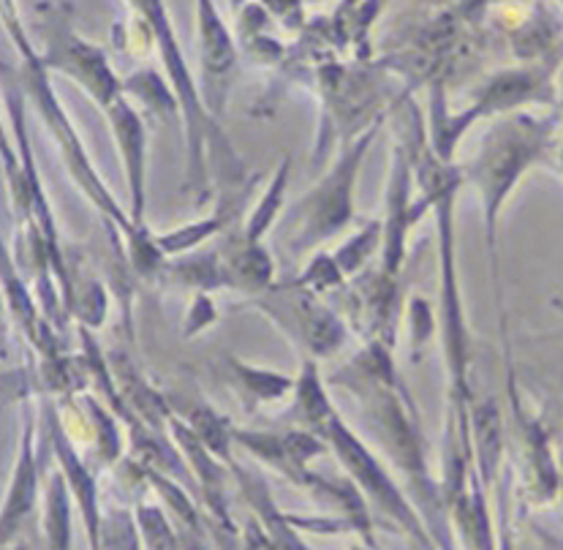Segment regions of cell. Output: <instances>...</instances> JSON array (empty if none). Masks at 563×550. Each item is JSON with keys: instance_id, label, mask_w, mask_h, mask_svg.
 Here are the masks:
<instances>
[{"instance_id": "1", "label": "cell", "mask_w": 563, "mask_h": 550, "mask_svg": "<svg viewBox=\"0 0 563 550\" xmlns=\"http://www.w3.org/2000/svg\"><path fill=\"white\" fill-rule=\"evenodd\" d=\"M332 385L346 389L360 406L367 431L382 447L384 458L406 480V494L422 515L435 548L455 542L450 509L441 483L430 472L428 444L419 428V411L409 389L398 376L393 346L382 341H365L357 354L332 374Z\"/></svg>"}, {"instance_id": "2", "label": "cell", "mask_w": 563, "mask_h": 550, "mask_svg": "<svg viewBox=\"0 0 563 550\" xmlns=\"http://www.w3.org/2000/svg\"><path fill=\"white\" fill-rule=\"evenodd\" d=\"M563 136V114H539L531 110L501 114L487 123L474 156L461 166L463 186L476 191L485 227V245L490 251L493 275L498 280V221L526 175L555 158Z\"/></svg>"}, {"instance_id": "3", "label": "cell", "mask_w": 563, "mask_h": 550, "mask_svg": "<svg viewBox=\"0 0 563 550\" xmlns=\"http://www.w3.org/2000/svg\"><path fill=\"white\" fill-rule=\"evenodd\" d=\"M384 118L343 142L324 175L295 202L284 221V245L289 254H313L335 234L357 221V180L367 153L376 145Z\"/></svg>"}, {"instance_id": "4", "label": "cell", "mask_w": 563, "mask_h": 550, "mask_svg": "<svg viewBox=\"0 0 563 550\" xmlns=\"http://www.w3.org/2000/svg\"><path fill=\"white\" fill-rule=\"evenodd\" d=\"M463 186L450 188L435 202V243H439V332L441 349H444V365L450 374V409L446 422H455L471 433V406H474V389H471V338L465 322V306L461 278H457V249H455V213L457 194Z\"/></svg>"}, {"instance_id": "5", "label": "cell", "mask_w": 563, "mask_h": 550, "mask_svg": "<svg viewBox=\"0 0 563 550\" xmlns=\"http://www.w3.org/2000/svg\"><path fill=\"white\" fill-rule=\"evenodd\" d=\"M321 439H324L327 450L338 458L343 474L357 485V491L367 502L371 513L382 515L387 524L404 531L422 550H439L433 537H430L428 526H424L422 515H419V509L413 507L409 494L404 491V485H398V480L389 474L382 458L367 447V441L341 415L327 422V428L321 431Z\"/></svg>"}, {"instance_id": "6", "label": "cell", "mask_w": 563, "mask_h": 550, "mask_svg": "<svg viewBox=\"0 0 563 550\" xmlns=\"http://www.w3.org/2000/svg\"><path fill=\"white\" fill-rule=\"evenodd\" d=\"M22 90H25V96L33 101V107H36L44 129H47L52 140L57 142V151H60L63 164H66L68 175H71V180L77 183L79 191L90 199V205H93L103 219L112 223L123 238H129L131 232H136L140 227L131 223L129 210L120 208L114 194L109 191L107 183H103L101 172L96 169L93 162H90L88 151H85V142L79 140L77 125L71 123L68 112L63 110L60 99H57L55 90H52L47 68L38 63L36 55L25 57V66H22Z\"/></svg>"}, {"instance_id": "7", "label": "cell", "mask_w": 563, "mask_h": 550, "mask_svg": "<svg viewBox=\"0 0 563 550\" xmlns=\"http://www.w3.org/2000/svg\"><path fill=\"white\" fill-rule=\"evenodd\" d=\"M254 308L269 319L280 336L300 349L302 360H330L346 346L349 324L332 311L324 297L297 284H275L264 295L254 297Z\"/></svg>"}, {"instance_id": "8", "label": "cell", "mask_w": 563, "mask_h": 550, "mask_svg": "<svg viewBox=\"0 0 563 550\" xmlns=\"http://www.w3.org/2000/svg\"><path fill=\"white\" fill-rule=\"evenodd\" d=\"M42 417L33 404H22V428L16 439V455L11 463L5 494L0 498V546H14L33 515L42 509L44 498V463L38 455L42 439Z\"/></svg>"}, {"instance_id": "9", "label": "cell", "mask_w": 563, "mask_h": 550, "mask_svg": "<svg viewBox=\"0 0 563 550\" xmlns=\"http://www.w3.org/2000/svg\"><path fill=\"white\" fill-rule=\"evenodd\" d=\"M507 376L509 406H512L515 420V441L517 452H520V491L528 504L544 507V504L555 502L561 496V466L555 461L553 439H550L542 420L533 411H528V406L522 404L512 365H507Z\"/></svg>"}, {"instance_id": "10", "label": "cell", "mask_w": 563, "mask_h": 550, "mask_svg": "<svg viewBox=\"0 0 563 550\" xmlns=\"http://www.w3.org/2000/svg\"><path fill=\"white\" fill-rule=\"evenodd\" d=\"M234 447L249 452L262 466L273 469L278 477L291 483L295 488L306 491L313 469L310 461L324 455L327 444L316 433L300 431V428H284V431H258V428L234 426Z\"/></svg>"}, {"instance_id": "11", "label": "cell", "mask_w": 563, "mask_h": 550, "mask_svg": "<svg viewBox=\"0 0 563 550\" xmlns=\"http://www.w3.org/2000/svg\"><path fill=\"white\" fill-rule=\"evenodd\" d=\"M107 114L109 131H112L114 147L123 164L125 188H129V219L134 227H147V166H151V136H147V123L134 101L120 96L118 101L103 110Z\"/></svg>"}, {"instance_id": "12", "label": "cell", "mask_w": 563, "mask_h": 550, "mask_svg": "<svg viewBox=\"0 0 563 550\" xmlns=\"http://www.w3.org/2000/svg\"><path fill=\"white\" fill-rule=\"evenodd\" d=\"M343 308L352 314L354 324L365 330V341H382L395 349L398 322L404 317L398 275L384 267H367L346 284Z\"/></svg>"}, {"instance_id": "13", "label": "cell", "mask_w": 563, "mask_h": 550, "mask_svg": "<svg viewBox=\"0 0 563 550\" xmlns=\"http://www.w3.org/2000/svg\"><path fill=\"white\" fill-rule=\"evenodd\" d=\"M38 63L47 72H60L68 79H74L101 110H107L112 101L123 96V79L112 72L107 55L93 44L71 36V33L49 38L47 53L38 57Z\"/></svg>"}, {"instance_id": "14", "label": "cell", "mask_w": 563, "mask_h": 550, "mask_svg": "<svg viewBox=\"0 0 563 550\" xmlns=\"http://www.w3.org/2000/svg\"><path fill=\"white\" fill-rule=\"evenodd\" d=\"M0 286H3L5 302H9L11 322L20 328L25 341L36 349L38 358H57L60 352V338H57L55 324L44 317L33 289H27L25 278L20 275L14 254L9 245L0 240Z\"/></svg>"}, {"instance_id": "15", "label": "cell", "mask_w": 563, "mask_h": 550, "mask_svg": "<svg viewBox=\"0 0 563 550\" xmlns=\"http://www.w3.org/2000/svg\"><path fill=\"white\" fill-rule=\"evenodd\" d=\"M199 44H202V72L207 77V88L202 90V101L207 112L216 120L223 118V105L229 96V77L234 72L238 50H234L232 36L227 25L212 9L210 0H199Z\"/></svg>"}, {"instance_id": "16", "label": "cell", "mask_w": 563, "mask_h": 550, "mask_svg": "<svg viewBox=\"0 0 563 550\" xmlns=\"http://www.w3.org/2000/svg\"><path fill=\"white\" fill-rule=\"evenodd\" d=\"M218 251H221L223 273H227V289L249 295L254 300L275 286L273 254L264 243L245 238L238 223L218 238Z\"/></svg>"}, {"instance_id": "17", "label": "cell", "mask_w": 563, "mask_h": 550, "mask_svg": "<svg viewBox=\"0 0 563 550\" xmlns=\"http://www.w3.org/2000/svg\"><path fill=\"white\" fill-rule=\"evenodd\" d=\"M221 374L227 376V382L245 400L249 409L284 404V400H289L291 389H295V376L291 374L245 363V360L234 358V354H223Z\"/></svg>"}, {"instance_id": "18", "label": "cell", "mask_w": 563, "mask_h": 550, "mask_svg": "<svg viewBox=\"0 0 563 550\" xmlns=\"http://www.w3.org/2000/svg\"><path fill=\"white\" fill-rule=\"evenodd\" d=\"M289 428H300L310 431L321 439V431L332 417H338L335 404L330 398V387H327L324 376L316 360H302L300 374L295 376V389L289 395Z\"/></svg>"}, {"instance_id": "19", "label": "cell", "mask_w": 563, "mask_h": 550, "mask_svg": "<svg viewBox=\"0 0 563 550\" xmlns=\"http://www.w3.org/2000/svg\"><path fill=\"white\" fill-rule=\"evenodd\" d=\"M153 284L164 286V289H188L191 295L194 292L212 295L218 289H227V273H223L218 243L166 260Z\"/></svg>"}, {"instance_id": "20", "label": "cell", "mask_w": 563, "mask_h": 550, "mask_svg": "<svg viewBox=\"0 0 563 550\" xmlns=\"http://www.w3.org/2000/svg\"><path fill=\"white\" fill-rule=\"evenodd\" d=\"M74 494L60 469L44 480L42 498V531L47 550H71L74 548Z\"/></svg>"}, {"instance_id": "21", "label": "cell", "mask_w": 563, "mask_h": 550, "mask_svg": "<svg viewBox=\"0 0 563 550\" xmlns=\"http://www.w3.org/2000/svg\"><path fill=\"white\" fill-rule=\"evenodd\" d=\"M289 177H291V158H280L278 169L269 175L267 186L258 194V199L251 208V213L245 216V221H240V232L249 240H256V243H264V238L269 234V229L275 227L286 208V191H289Z\"/></svg>"}, {"instance_id": "22", "label": "cell", "mask_w": 563, "mask_h": 550, "mask_svg": "<svg viewBox=\"0 0 563 550\" xmlns=\"http://www.w3.org/2000/svg\"><path fill=\"white\" fill-rule=\"evenodd\" d=\"M382 245H384V223L382 219H371L360 223V227L354 229V232L349 234L335 251H332V256H335L338 267H341L343 275L352 280L357 278L362 271L371 267L373 256L382 254Z\"/></svg>"}, {"instance_id": "23", "label": "cell", "mask_w": 563, "mask_h": 550, "mask_svg": "<svg viewBox=\"0 0 563 550\" xmlns=\"http://www.w3.org/2000/svg\"><path fill=\"white\" fill-rule=\"evenodd\" d=\"M180 420L191 428L194 437L202 441L218 461H223L227 466L234 461V426L229 422V417H223L221 411H216L212 406L197 404L191 406Z\"/></svg>"}, {"instance_id": "24", "label": "cell", "mask_w": 563, "mask_h": 550, "mask_svg": "<svg viewBox=\"0 0 563 550\" xmlns=\"http://www.w3.org/2000/svg\"><path fill=\"white\" fill-rule=\"evenodd\" d=\"M123 96L131 101H142V107L155 112V118L180 114V101H177L175 90L155 72H136L134 77L123 79Z\"/></svg>"}, {"instance_id": "25", "label": "cell", "mask_w": 563, "mask_h": 550, "mask_svg": "<svg viewBox=\"0 0 563 550\" xmlns=\"http://www.w3.org/2000/svg\"><path fill=\"white\" fill-rule=\"evenodd\" d=\"M79 400H82L90 431L96 437V455H99L101 466H112L123 455V433H120L118 415L112 409H107L101 400H96L93 395H79Z\"/></svg>"}, {"instance_id": "26", "label": "cell", "mask_w": 563, "mask_h": 550, "mask_svg": "<svg viewBox=\"0 0 563 550\" xmlns=\"http://www.w3.org/2000/svg\"><path fill=\"white\" fill-rule=\"evenodd\" d=\"M68 317L79 319V328L99 330L109 317V292L99 278H88L74 286L71 302H68Z\"/></svg>"}, {"instance_id": "27", "label": "cell", "mask_w": 563, "mask_h": 550, "mask_svg": "<svg viewBox=\"0 0 563 550\" xmlns=\"http://www.w3.org/2000/svg\"><path fill=\"white\" fill-rule=\"evenodd\" d=\"M291 284L302 286V289L313 292V295H319V297H327V295H332V292L346 289L349 278L343 275L341 267H338L332 251L319 249L308 256L306 267H302V273L297 275Z\"/></svg>"}, {"instance_id": "28", "label": "cell", "mask_w": 563, "mask_h": 550, "mask_svg": "<svg viewBox=\"0 0 563 550\" xmlns=\"http://www.w3.org/2000/svg\"><path fill=\"white\" fill-rule=\"evenodd\" d=\"M136 524H140L142 546L145 550H183L180 537H177L175 526H172L169 515L158 504H140L134 509Z\"/></svg>"}, {"instance_id": "29", "label": "cell", "mask_w": 563, "mask_h": 550, "mask_svg": "<svg viewBox=\"0 0 563 550\" xmlns=\"http://www.w3.org/2000/svg\"><path fill=\"white\" fill-rule=\"evenodd\" d=\"M103 550H145L134 509L103 507Z\"/></svg>"}, {"instance_id": "30", "label": "cell", "mask_w": 563, "mask_h": 550, "mask_svg": "<svg viewBox=\"0 0 563 550\" xmlns=\"http://www.w3.org/2000/svg\"><path fill=\"white\" fill-rule=\"evenodd\" d=\"M439 330V317L430 308V302L424 297L413 295L406 306V341H409V352L413 363H419L422 358L424 343L433 338V332Z\"/></svg>"}, {"instance_id": "31", "label": "cell", "mask_w": 563, "mask_h": 550, "mask_svg": "<svg viewBox=\"0 0 563 550\" xmlns=\"http://www.w3.org/2000/svg\"><path fill=\"white\" fill-rule=\"evenodd\" d=\"M496 491V550H517L512 531V463H504Z\"/></svg>"}, {"instance_id": "32", "label": "cell", "mask_w": 563, "mask_h": 550, "mask_svg": "<svg viewBox=\"0 0 563 550\" xmlns=\"http://www.w3.org/2000/svg\"><path fill=\"white\" fill-rule=\"evenodd\" d=\"M216 322H218V308H216V300H212V295H207V292H194L186 317H183V338L191 341V338L202 336L205 330H210Z\"/></svg>"}, {"instance_id": "33", "label": "cell", "mask_w": 563, "mask_h": 550, "mask_svg": "<svg viewBox=\"0 0 563 550\" xmlns=\"http://www.w3.org/2000/svg\"><path fill=\"white\" fill-rule=\"evenodd\" d=\"M5 354H9V302L0 286V360H5Z\"/></svg>"}, {"instance_id": "34", "label": "cell", "mask_w": 563, "mask_h": 550, "mask_svg": "<svg viewBox=\"0 0 563 550\" xmlns=\"http://www.w3.org/2000/svg\"><path fill=\"white\" fill-rule=\"evenodd\" d=\"M207 524H210V520H207ZM210 535H212V542H216V550H240L238 535H234V531H227L221 529V526L210 524Z\"/></svg>"}, {"instance_id": "35", "label": "cell", "mask_w": 563, "mask_h": 550, "mask_svg": "<svg viewBox=\"0 0 563 550\" xmlns=\"http://www.w3.org/2000/svg\"><path fill=\"white\" fill-rule=\"evenodd\" d=\"M346 550H378V548L376 546H367V542L360 540V542H354V546H349Z\"/></svg>"}, {"instance_id": "36", "label": "cell", "mask_w": 563, "mask_h": 550, "mask_svg": "<svg viewBox=\"0 0 563 550\" xmlns=\"http://www.w3.org/2000/svg\"><path fill=\"white\" fill-rule=\"evenodd\" d=\"M0 550H27V548L20 546V542H14V546H0Z\"/></svg>"}]
</instances>
